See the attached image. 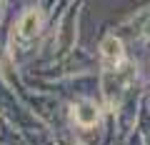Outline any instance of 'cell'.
Here are the masks:
<instances>
[{"instance_id":"1","label":"cell","mask_w":150,"mask_h":145,"mask_svg":"<svg viewBox=\"0 0 150 145\" xmlns=\"http://www.w3.org/2000/svg\"><path fill=\"white\" fill-rule=\"evenodd\" d=\"M103 58H105V65H108L110 70L123 68L125 55H123V45H120L118 38H108L105 43H103Z\"/></svg>"},{"instance_id":"2","label":"cell","mask_w":150,"mask_h":145,"mask_svg":"<svg viewBox=\"0 0 150 145\" xmlns=\"http://www.w3.org/2000/svg\"><path fill=\"white\" fill-rule=\"evenodd\" d=\"M75 118L80 120V125H93L98 120V110L95 105H90V103H83V105L75 108Z\"/></svg>"}]
</instances>
